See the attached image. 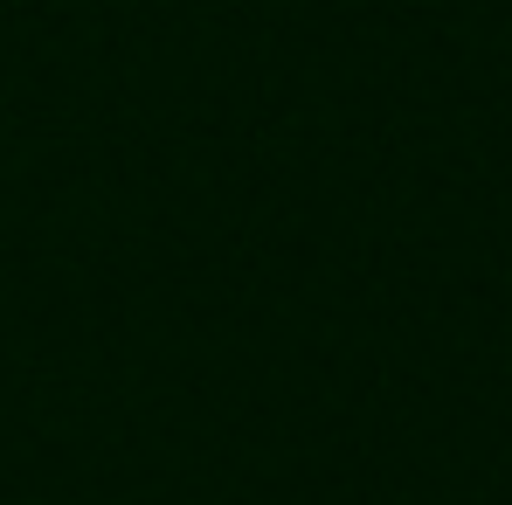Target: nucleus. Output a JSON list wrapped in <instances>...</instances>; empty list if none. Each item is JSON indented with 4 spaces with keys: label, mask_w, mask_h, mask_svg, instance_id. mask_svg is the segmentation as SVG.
I'll return each mask as SVG.
<instances>
[]
</instances>
